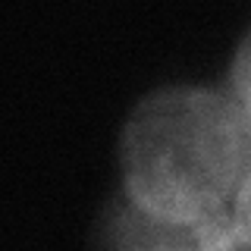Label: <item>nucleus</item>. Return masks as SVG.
I'll return each mask as SVG.
<instances>
[{
    "label": "nucleus",
    "instance_id": "obj_3",
    "mask_svg": "<svg viewBox=\"0 0 251 251\" xmlns=\"http://www.w3.org/2000/svg\"><path fill=\"white\" fill-rule=\"evenodd\" d=\"M232 91H235V100L251 113V28L248 35L242 38L239 50H235V60H232Z\"/></svg>",
    "mask_w": 251,
    "mask_h": 251
},
{
    "label": "nucleus",
    "instance_id": "obj_1",
    "mask_svg": "<svg viewBox=\"0 0 251 251\" xmlns=\"http://www.w3.org/2000/svg\"><path fill=\"white\" fill-rule=\"evenodd\" d=\"M251 170V113L220 91L173 85L135 104L120 132L132 207L176 226L232 210Z\"/></svg>",
    "mask_w": 251,
    "mask_h": 251
},
{
    "label": "nucleus",
    "instance_id": "obj_4",
    "mask_svg": "<svg viewBox=\"0 0 251 251\" xmlns=\"http://www.w3.org/2000/svg\"><path fill=\"white\" fill-rule=\"evenodd\" d=\"M232 223H235V232L242 235V242L251 248V170L232 201Z\"/></svg>",
    "mask_w": 251,
    "mask_h": 251
},
{
    "label": "nucleus",
    "instance_id": "obj_2",
    "mask_svg": "<svg viewBox=\"0 0 251 251\" xmlns=\"http://www.w3.org/2000/svg\"><path fill=\"white\" fill-rule=\"evenodd\" d=\"M126 223V251H251L235 232L232 210L192 226H176L132 207Z\"/></svg>",
    "mask_w": 251,
    "mask_h": 251
}]
</instances>
